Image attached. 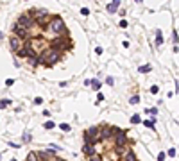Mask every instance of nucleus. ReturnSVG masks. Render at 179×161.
I'll return each instance as SVG.
<instances>
[{
  "label": "nucleus",
  "mask_w": 179,
  "mask_h": 161,
  "mask_svg": "<svg viewBox=\"0 0 179 161\" xmlns=\"http://www.w3.org/2000/svg\"><path fill=\"white\" fill-rule=\"evenodd\" d=\"M120 27L125 29V27H127V22H125V20H122V22H120Z\"/></svg>",
  "instance_id": "nucleus-24"
},
{
  "label": "nucleus",
  "mask_w": 179,
  "mask_h": 161,
  "mask_svg": "<svg viewBox=\"0 0 179 161\" xmlns=\"http://www.w3.org/2000/svg\"><path fill=\"white\" fill-rule=\"evenodd\" d=\"M124 161H138V159H136V154H134L133 150H131V152L127 154L125 157H124Z\"/></svg>",
  "instance_id": "nucleus-9"
},
{
  "label": "nucleus",
  "mask_w": 179,
  "mask_h": 161,
  "mask_svg": "<svg viewBox=\"0 0 179 161\" xmlns=\"http://www.w3.org/2000/svg\"><path fill=\"white\" fill-rule=\"evenodd\" d=\"M13 82H14L13 79H7V80H5V86H13Z\"/></svg>",
  "instance_id": "nucleus-23"
},
{
  "label": "nucleus",
  "mask_w": 179,
  "mask_h": 161,
  "mask_svg": "<svg viewBox=\"0 0 179 161\" xmlns=\"http://www.w3.org/2000/svg\"><path fill=\"white\" fill-rule=\"evenodd\" d=\"M142 122V118L138 116V115H134V116H131V124H140Z\"/></svg>",
  "instance_id": "nucleus-11"
},
{
  "label": "nucleus",
  "mask_w": 179,
  "mask_h": 161,
  "mask_svg": "<svg viewBox=\"0 0 179 161\" xmlns=\"http://www.w3.org/2000/svg\"><path fill=\"white\" fill-rule=\"evenodd\" d=\"M41 102H43V98H41V97H36V98H34V104H41Z\"/></svg>",
  "instance_id": "nucleus-20"
},
{
  "label": "nucleus",
  "mask_w": 179,
  "mask_h": 161,
  "mask_svg": "<svg viewBox=\"0 0 179 161\" xmlns=\"http://www.w3.org/2000/svg\"><path fill=\"white\" fill-rule=\"evenodd\" d=\"M156 45H163V36H161V31H156Z\"/></svg>",
  "instance_id": "nucleus-8"
},
{
  "label": "nucleus",
  "mask_w": 179,
  "mask_h": 161,
  "mask_svg": "<svg viewBox=\"0 0 179 161\" xmlns=\"http://www.w3.org/2000/svg\"><path fill=\"white\" fill-rule=\"evenodd\" d=\"M61 57H63L61 50H56V48L50 47V48H47V50L40 56V61H38V63L43 64V66H54L57 61H61Z\"/></svg>",
  "instance_id": "nucleus-1"
},
{
  "label": "nucleus",
  "mask_w": 179,
  "mask_h": 161,
  "mask_svg": "<svg viewBox=\"0 0 179 161\" xmlns=\"http://www.w3.org/2000/svg\"><path fill=\"white\" fill-rule=\"evenodd\" d=\"M45 129H54V122H52V120L45 122Z\"/></svg>",
  "instance_id": "nucleus-14"
},
{
  "label": "nucleus",
  "mask_w": 179,
  "mask_h": 161,
  "mask_svg": "<svg viewBox=\"0 0 179 161\" xmlns=\"http://www.w3.org/2000/svg\"><path fill=\"white\" fill-rule=\"evenodd\" d=\"M143 124H145V127H151V129H154V122H152V120H145Z\"/></svg>",
  "instance_id": "nucleus-13"
},
{
  "label": "nucleus",
  "mask_w": 179,
  "mask_h": 161,
  "mask_svg": "<svg viewBox=\"0 0 179 161\" xmlns=\"http://www.w3.org/2000/svg\"><path fill=\"white\" fill-rule=\"evenodd\" d=\"M118 5H120V2H118V0H115V2H111V4L107 5V11H109V13H115V11L118 9Z\"/></svg>",
  "instance_id": "nucleus-7"
},
{
  "label": "nucleus",
  "mask_w": 179,
  "mask_h": 161,
  "mask_svg": "<svg viewBox=\"0 0 179 161\" xmlns=\"http://www.w3.org/2000/svg\"><path fill=\"white\" fill-rule=\"evenodd\" d=\"M25 47V41L22 40V38H18V36H14V34H13L11 38H9V48H11L13 52L16 54V52H20L22 48Z\"/></svg>",
  "instance_id": "nucleus-5"
},
{
  "label": "nucleus",
  "mask_w": 179,
  "mask_h": 161,
  "mask_svg": "<svg viewBox=\"0 0 179 161\" xmlns=\"http://www.w3.org/2000/svg\"><path fill=\"white\" fill-rule=\"evenodd\" d=\"M49 31L56 32V34H59V36H68L66 25H65V22H63L59 16H54V20L50 22V25H49Z\"/></svg>",
  "instance_id": "nucleus-4"
},
{
  "label": "nucleus",
  "mask_w": 179,
  "mask_h": 161,
  "mask_svg": "<svg viewBox=\"0 0 179 161\" xmlns=\"http://www.w3.org/2000/svg\"><path fill=\"white\" fill-rule=\"evenodd\" d=\"M158 91H159L158 86H152V88H151V93H158Z\"/></svg>",
  "instance_id": "nucleus-22"
},
{
  "label": "nucleus",
  "mask_w": 179,
  "mask_h": 161,
  "mask_svg": "<svg viewBox=\"0 0 179 161\" xmlns=\"http://www.w3.org/2000/svg\"><path fill=\"white\" fill-rule=\"evenodd\" d=\"M158 161H165V152H159V156H158Z\"/></svg>",
  "instance_id": "nucleus-19"
},
{
  "label": "nucleus",
  "mask_w": 179,
  "mask_h": 161,
  "mask_svg": "<svg viewBox=\"0 0 179 161\" xmlns=\"http://www.w3.org/2000/svg\"><path fill=\"white\" fill-rule=\"evenodd\" d=\"M149 70H151V64H143V66H140V68H138V72L145 73V72H149Z\"/></svg>",
  "instance_id": "nucleus-10"
},
{
  "label": "nucleus",
  "mask_w": 179,
  "mask_h": 161,
  "mask_svg": "<svg viewBox=\"0 0 179 161\" xmlns=\"http://www.w3.org/2000/svg\"><path fill=\"white\" fill-rule=\"evenodd\" d=\"M81 14L88 16V14H90V9H88V7H82V9H81Z\"/></svg>",
  "instance_id": "nucleus-16"
},
{
  "label": "nucleus",
  "mask_w": 179,
  "mask_h": 161,
  "mask_svg": "<svg viewBox=\"0 0 179 161\" xmlns=\"http://www.w3.org/2000/svg\"><path fill=\"white\" fill-rule=\"evenodd\" d=\"M16 25H20V27L29 29V31H31V29L38 27V22H36V18L32 16V13L29 11V13H23V14H20V16H18Z\"/></svg>",
  "instance_id": "nucleus-2"
},
{
  "label": "nucleus",
  "mask_w": 179,
  "mask_h": 161,
  "mask_svg": "<svg viewBox=\"0 0 179 161\" xmlns=\"http://www.w3.org/2000/svg\"><path fill=\"white\" fill-rule=\"evenodd\" d=\"M11 161H18V159H11Z\"/></svg>",
  "instance_id": "nucleus-26"
},
{
  "label": "nucleus",
  "mask_w": 179,
  "mask_h": 161,
  "mask_svg": "<svg viewBox=\"0 0 179 161\" xmlns=\"http://www.w3.org/2000/svg\"><path fill=\"white\" fill-rule=\"evenodd\" d=\"M168 156L174 157V156H175V149H168Z\"/></svg>",
  "instance_id": "nucleus-21"
},
{
  "label": "nucleus",
  "mask_w": 179,
  "mask_h": 161,
  "mask_svg": "<svg viewBox=\"0 0 179 161\" xmlns=\"http://www.w3.org/2000/svg\"><path fill=\"white\" fill-rule=\"evenodd\" d=\"M138 100H140V98H138V95H136V97H133V98H131V104H138Z\"/></svg>",
  "instance_id": "nucleus-18"
},
{
  "label": "nucleus",
  "mask_w": 179,
  "mask_h": 161,
  "mask_svg": "<svg viewBox=\"0 0 179 161\" xmlns=\"http://www.w3.org/2000/svg\"><path fill=\"white\" fill-rule=\"evenodd\" d=\"M84 141L88 145L100 143V127H90L84 131Z\"/></svg>",
  "instance_id": "nucleus-3"
},
{
  "label": "nucleus",
  "mask_w": 179,
  "mask_h": 161,
  "mask_svg": "<svg viewBox=\"0 0 179 161\" xmlns=\"http://www.w3.org/2000/svg\"><path fill=\"white\" fill-rule=\"evenodd\" d=\"M113 143H115V147H124V145H127V143H129V140H127V134H125V131L118 129V133L115 134V138H113Z\"/></svg>",
  "instance_id": "nucleus-6"
},
{
  "label": "nucleus",
  "mask_w": 179,
  "mask_h": 161,
  "mask_svg": "<svg viewBox=\"0 0 179 161\" xmlns=\"http://www.w3.org/2000/svg\"><path fill=\"white\" fill-rule=\"evenodd\" d=\"M91 86H93V89H98V88H100V82H98L97 79H93V80H91Z\"/></svg>",
  "instance_id": "nucleus-12"
},
{
  "label": "nucleus",
  "mask_w": 179,
  "mask_h": 161,
  "mask_svg": "<svg viewBox=\"0 0 179 161\" xmlns=\"http://www.w3.org/2000/svg\"><path fill=\"white\" fill-rule=\"evenodd\" d=\"M9 104V100H5V98H4V100H2V102H0V107H2V109H4L5 107V106H7Z\"/></svg>",
  "instance_id": "nucleus-17"
},
{
  "label": "nucleus",
  "mask_w": 179,
  "mask_h": 161,
  "mask_svg": "<svg viewBox=\"0 0 179 161\" xmlns=\"http://www.w3.org/2000/svg\"><path fill=\"white\" fill-rule=\"evenodd\" d=\"M149 113H151V115H156V113H158V109L152 107V109H149Z\"/></svg>",
  "instance_id": "nucleus-25"
},
{
  "label": "nucleus",
  "mask_w": 179,
  "mask_h": 161,
  "mask_svg": "<svg viewBox=\"0 0 179 161\" xmlns=\"http://www.w3.org/2000/svg\"><path fill=\"white\" fill-rule=\"evenodd\" d=\"M59 127H61V131H70V125L68 124H61Z\"/></svg>",
  "instance_id": "nucleus-15"
}]
</instances>
